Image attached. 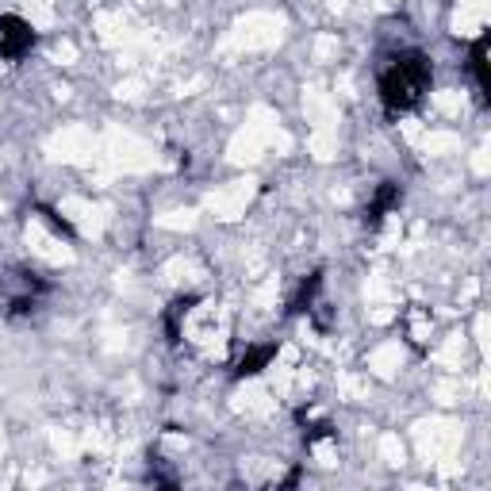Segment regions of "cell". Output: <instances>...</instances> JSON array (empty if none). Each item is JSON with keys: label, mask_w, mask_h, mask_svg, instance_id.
Masks as SVG:
<instances>
[{"label": "cell", "mask_w": 491, "mask_h": 491, "mask_svg": "<svg viewBox=\"0 0 491 491\" xmlns=\"http://www.w3.org/2000/svg\"><path fill=\"white\" fill-rule=\"evenodd\" d=\"M284 39V16L277 12H246V16L227 31L223 51L253 54V51H273Z\"/></svg>", "instance_id": "obj_1"}, {"label": "cell", "mask_w": 491, "mask_h": 491, "mask_svg": "<svg viewBox=\"0 0 491 491\" xmlns=\"http://www.w3.org/2000/svg\"><path fill=\"white\" fill-rule=\"evenodd\" d=\"M100 161H108L115 173H146L158 166V154L138 135L123 131V127H108L100 138Z\"/></svg>", "instance_id": "obj_2"}, {"label": "cell", "mask_w": 491, "mask_h": 491, "mask_svg": "<svg viewBox=\"0 0 491 491\" xmlns=\"http://www.w3.org/2000/svg\"><path fill=\"white\" fill-rule=\"evenodd\" d=\"M415 446H418V457L426 464H438V461H449L461 453V441H464V430L457 418H446V415H430V418H418L415 423Z\"/></svg>", "instance_id": "obj_3"}, {"label": "cell", "mask_w": 491, "mask_h": 491, "mask_svg": "<svg viewBox=\"0 0 491 491\" xmlns=\"http://www.w3.org/2000/svg\"><path fill=\"white\" fill-rule=\"evenodd\" d=\"M46 154L62 166H97L100 161V138L89 131L85 123H69L62 131H54L46 138Z\"/></svg>", "instance_id": "obj_4"}, {"label": "cell", "mask_w": 491, "mask_h": 491, "mask_svg": "<svg viewBox=\"0 0 491 491\" xmlns=\"http://www.w3.org/2000/svg\"><path fill=\"white\" fill-rule=\"evenodd\" d=\"M253 196H257V181L253 177H238V181H227V184H219V189L207 196V215L219 219V223H235V219L246 215V207L253 204Z\"/></svg>", "instance_id": "obj_5"}, {"label": "cell", "mask_w": 491, "mask_h": 491, "mask_svg": "<svg viewBox=\"0 0 491 491\" xmlns=\"http://www.w3.org/2000/svg\"><path fill=\"white\" fill-rule=\"evenodd\" d=\"M58 215H62L69 227H77L85 238H100L104 227H108V212H104L100 204L85 200V196H66V200L58 204Z\"/></svg>", "instance_id": "obj_6"}, {"label": "cell", "mask_w": 491, "mask_h": 491, "mask_svg": "<svg viewBox=\"0 0 491 491\" xmlns=\"http://www.w3.org/2000/svg\"><path fill=\"white\" fill-rule=\"evenodd\" d=\"M230 407H235L238 415H246V418H273L277 407H280V400L273 395V388H269L265 380H246L242 388L235 392Z\"/></svg>", "instance_id": "obj_7"}, {"label": "cell", "mask_w": 491, "mask_h": 491, "mask_svg": "<svg viewBox=\"0 0 491 491\" xmlns=\"http://www.w3.org/2000/svg\"><path fill=\"white\" fill-rule=\"evenodd\" d=\"M27 250L39 257V261H46V265H74V257H77L62 238L51 235V230L39 223V219H35V223H27Z\"/></svg>", "instance_id": "obj_8"}, {"label": "cell", "mask_w": 491, "mask_h": 491, "mask_svg": "<svg viewBox=\"0 0 491 491\" xmlns=\"http://www.w3.org/2000/svg\"><path fill=\"white\" fill-rule=\"evenodd\" d=\"M303 115H308L311 131H338V100L331 92L315 85L303 89Z\"/></svg>", "instance_id": "obj_9"}, {"label": "cell", "mask_w": 491, "mask_h": 491, "mask_svg": "<svg viewBox=\"0 0 491 491\" xmlns=\"http://www.w3.org/2000/svg\"><path fill=\"white\" fill-rule=\"evenodd\" d=\"M487 16H491V0H457L453 35H461V39H480V31L487 27Z\"/></svg>", "instance_id": "obj_10"}, {"label": "cell", "mask_w": 491, "mask_h": 491, "mask_svg": "<svg viewBox=\"0 0 491 491\" xmlns=\"http://www.w3.org/2000/svg\"><path fill=\"white\" fill-rule=\"evenodd\" d=\"M403 365H407V349L400 342H380L365 361L369 377H377V380H395L403 372Z\"/></svg>", "instance_id": "obj_11"}, {"label": "cell", "mask_w": 491, "mask_h": 491, "mask_svg": "<svg viewBox=\"0 0 491 491\" xmlns=\"http://www.w3.org/2000/svg\"><path fill=\"white\" fill-rule=\"evenodd\" d=\"M19 12L35 31H51L58 19V0H19Z\"/></svg>", "instance_id": "obj_12"}, {"label": "cell", "mask_w": 491, "mask_h": 491, "mask_svg": "<svg viewBox=\"0 0 491 491\" xmlns=\"http://www.w3.org/2000/svg\"><path fill=\"white\" fill-rule=\"evenodd\" d=\"M464 354H469V342H464V334H449L446 342L434 349V365L446 369V372H457L461 361H464Z\"/></svg>", "instance_id": "obj_13"}, {"label": "cell", "mask_w": 491, "mask_h": 491, "mask_svg": "<svg viewBox=\"0 0 491 491\" xmlns=\"http://www.w3.org/2000/svg\"><path fill=\"white\" fill-rule=\"evenodd\" d=\"M418 150L430 158H446V154H457L461 150V135L457 131H426L418 138Z\"/></svg>", "instance_id": "obj_14"}, {"label": "cell", "mask_w": 491, "mask_h": 491, "mask_svg": "<svg viewBox=\"0 0 491 491\" xmlns=\"http://www.w3.org/2000/svg\"><path fill=\"white\" fill-rule=\"evenodd\" d=\"M377 461L380 464H388V469H403L407 464V441L400 438V434H380L377 438Z\"/></svg>", "instance_id": "obj_15"}, {"label": "cell", "mask_w": 491, "mask_h": 491, "mask_svg": "<svg viewBox=\"0 0 491 491\" xmlns=\"http://www.w3.org/2000/svg\"><path fill=\"white\" fill-rule=\"evenodd\" d=\"M161 277H166L169 284H192V280H200L204 273L192 257H169V261L161 265Z\"/></svg>", "instance_id": "obj_16"}, {"label": "cell", "mask_w": 491, "mask_h": 491, "mask_svg": "<svg viewBox=\"0 0 491 491\" xmlns=\"http://www.w3.org/2000/svg\"><path fill=\"white\" fill-rule=\"evenodd\" d=\"M196 223H200V215H196V207H173V212H161L154 215V227L158 230H192Z\"/></svg>", "instance_id": "obj_17"}, {"label": "cell", "mask_w": 491, "mask_h": 491, "mask_svg": "<svg viewBox=\"0 0 491 491\" xmlns=\"http://www.w3.org/2000/svg\"><path fill=\"white\" fill-rule=\"evenodd\" d=\"M369 372L365 377H357V372H342V377H338V395H342L346 403H365L369 400Z\"/></svg>", "instance_id": "obj_18"}, {"label": "cell", "mask_w": 491, "mask_h": 491, "mask_svg": "<svg viewBox=\"0 0 491 491\" xmlns=\"http://www.w3.org/2000/svg\"><path fill=\"white\" fill-rule=\"evenodd\" d=\"M434 108H438L441 115H449V120H457V115L469 108V97H464L461 89H438V92H434Z\"/></svg>", "instance_id": "obj_19"}, {"label": "cell", "mask_w": 491, "mask_h": 491, "mask_svg": "<svg viewBox=\"0 0 491 491\" xmlns=\"http://www.w3.org/2000/svg\"><path fill=\"white\" fill-rule=\"evenodd\" d=\"M308 150H311L315 161H334V154H338V131H311Z\"/></svg>", "instance_id": "obj_20"}, {"label": "cell", "mask_w": 491, "mask_h": 491, "mask_svg": "<svg viewBox=\"0 0 491 491\" xmlns=\"http://www.w3.org/2000/svg\"><path fill=\"white\" fill-rule=\"evenodd\" d=\"M365 300L369 303H395V288H392L388 273H372L365 280Z\"/></svg>", "instance_id": "obj_21"}, {"label": "cell", "mask_w": 491, "mask_h": 491, "mask_svg": "<svg viewBox=\"0 0 491 491\" xmlns=\"http://www.w3.org/2000/svg\"><path fill=\"white\" fill-rule=\"evenodd\" d=\"M338 35H331V31H323V35H315V43H311V58L319 66H331V62H338Z\"/></svg>", "instance_id": "obj_22"}, {"label": "cell", "mask_w": 491, "mask_h": 491, "mask_svg": "<svg viewBox=\"0 0 491 491\" xmlns=\"http://www.w3.org/2000/svg\"><path fill=\"white\" fill-rule=\"evenodd\" d=\"M311 461L319 464V469H338V438H319L311 441Z\"/></svg>", "instance_id": "obj_23"}, {"label": "cell", "mask_w": 491, "mask_h": 491, "mask_svg": "<svg viewBox=\"0 0 491 491\" xmlns=\"http://www.w3.org/2000/svg\"><path fill=\"white\" fill-rule=\"evenodd\" d=\"M146 97V81L143 77H123L120 85H115V100H123V104H138Z\"/></svg>", "instance_id": "obj_24"}, {"label": "cell", "mask_w": 491, "mask_h": 491, "mask_svg": "<svg viewBox=\"0 0 491 491\" xmlns=\"http://www.w3.org/2000/svg\"><path fill=\"white\" fill-rule=\"evenodd\" d=\"M400 319V308L395 303H369V326H388Z\"/></svg>", "instance_id": "obj_25"}, {"label": "cell", "mask_w": 491, "mask_h": 491, "mask_svg": "<svg viewBox=\"0 0 491 491\" xmlns=\"http://www.w3.org/2000/svg\"><path fill=\"white\" fill-rule=\"evenodd\" d=\"M430 331H434V319L426 311H411V338L415 342H430Z\"/></svg>", "instance_id": "obj_26"}, {"label": "cell", "mask_w": 491, "mask_h": 491, "mask_svg": "<svg viewBox=\"0 0 491 491\" xmlns=\"http://www.w3.org/2000/svg\"><path fill=\"white\" fill-rule=\"evenodd\" d=\"M51 62H58V66H74V62H77V46L69 43V39H58V43L51 46Z\"/></svg>", "instance_id": "obj_27"}, {"label": "cell", "mask_w": 491, "mask_h": 491, "mask_svg": "<svg viewBox=\"0 0 491 491\" xmlns=\"http://www.w3.org/2000/svg\"><path fill=\"white\" fill-rule=\"evenodd\" d=\"M400 131H403V138H407V143H411V146H418V138L426 135V127L418 123V120H403V123H400Z\"/></svg>", "instance_id": "obj_28"}, {"label": "cell", "mask_w": 491, "mask_h": 491, "mask_svg": "<svg viewBox=\"0 0 491 491\" xmlns=\"http://www.w3.org/2000/svg\"><path fill=\"white\" fill-rule=\"evenodd\" d=\"M487 169H491L487 146H480V150H472V173H476V177H487Z\"/></svg>", "instance_id": "obj_29"}, {"label": "cell", "mask_w": 491, "mask_h": 491, "mask_svg": "<svg viewBox=\"0 0 491 491\" xmlns=\"http://www.w3.org/2000/svg\"><path fill=\"white\" fill-rule=\"evenodd\" d=\"M472 338H476V346L487 349V311L476 315V323H472Z\"/></svg>", "instance_id": "obj_30"}, {"label": "cell", "mask_w": 491, "mask_h": 491, "mask_svg": "<svg viewBox=\"0 0 491 491\" xmlns=\"http://www.w3.org/2000/svg\"><path fill=\"white\" fill-rule=\"evenodd\" d=\"M323 8H326V12H346L349 0H323Z\"/></svg>", "instance_id": "obj_31"}, {"label": "cell", "mask_w": 491, "mask_h": 491, "mask_svg": "<svg viewBox=\"0 0 491 491\" xmlns=\"http://www.w3.org/2000/svg\"><path fill=\"white\" fill-rule=\"evenodd\" d=\"M4 446H8V438H4V426H0V457H4Z\"/></svg>", "instance_id": "obj_32"}]
</instances>
